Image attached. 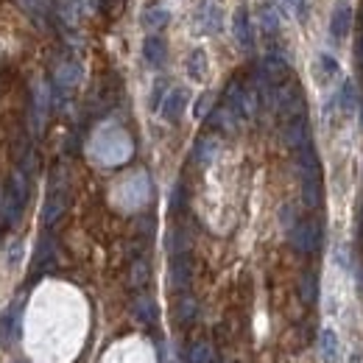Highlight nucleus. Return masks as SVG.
Segmentation results:
<instances>
[{"label":"nucleus","instance_id":"1","mask_svg":"<svg viewBox=\"0 0 363 363\" xmlns=\"http://www.w3.org/2000/svg\"><path fill=\"white\" fill-rule=\"evenodd\" d=\"M268 104H271V107L277 109V115H282L285 121L305 115V95H302V90H299L294 81H285V84L271 87Z\"/></svg>","mask_w":363,"mask_h":363},{"label":"nucleus","instance_id":"10","mask_svg":"<svg viewBox=\"0 0 363 363\" xmlns=\"http://www.w3.org/2000/svg\"><path fill=\"white\" fill-rule=\"evenodd\" d=\"M78 78H81V67L76 62H62L53 73V87L56 93H70L78 84Z\"/></svg>","mask_w":363,"mask_h":363},{"label":"nucleus","instance_id":"30","mask_svg":"<svg viewBox=\"0 0 363 363\" xmlns=\"http://www.w3.org/2000/svg\"><path fill=\"white\" fill-rule=\"evenodd\" d=\"M285 6V11H291L296 20H305L308 17V3L305 0H280Z\"/></svg>","mask_w":363,"mask_h":363},{"label":"nucleus","instance_id":"27","mask_svg":"<svg viewBox=\"0 0 363 363\" xmlns=\"http://www.w3.org/2000/svg\"><path fill=\"white\" fill-rule=\"evenodd\" d=\"M149 277H151L149 263H146V260H137V263L132 266V285H135V288H143V285L149 282Z\"/></svg>","mask_w":363,"mask_h":363},{"label":"nucleus","instance_id":"21","mask_svg":"<svg viewBox=\"0 0 363 363\" xmlns=\"http://www.w3.org/2000/svg\"><path fill=\"white\" fill-rule=\"evenodd\" d=\"M322 198H324V193H322V177L302 179V201H305V207L316 210V207H322Z\"/></svg>","mask_w":363,"mask_h":363},{"label":"nucleus","instance_id":"31","mask_svg":"<svg viewBox=\"0 0 363 363\" xmlns=\"http://www.w3.org/2000/svg\"><path fill=\"white\" fill-rule=\"evenodd\" d=\"M163 98H165V81L160 78V81L154 84V95H151V107H154V109H160V104H163Z\"/></svg>","mask_w":363,"mask_h":363},{"label":"nucleus","instance_id":"20","mask_svg":"<svg viewBox=\"0 0 363 363\" xmlns=\"http://www.w3.org/2000/svg\"><path fill=\"white\" fill-rule=\"evenodd\" d=\"M350 25H352V8L350 6H338L330 17V34L336 39H344L350 34Z\"/></svg>","mask_w":363,"mask_h":363},{"label":"nucleus","instance_id":"16","mask_svg":"<svg viewBox=\"0 0 363 363\" xmlns=\"http://www.w3.org/2000/svg\"><path fill=\"white\" fill-rule=\"evenodd\" d=\"M187 76L193 78V81H204L207 78V70H210V59H207V50L204 48H196V50H190V56H187Z\"/></svg>","mask_w":363,"mask_h":363},{"label":"nucleus","instance_id":"22","mask_svg":"<svg viewBox=\"0 0 363 363\" xmlns=\"http://www.w3.org/2000/svg\"><path fill=\"white\" fill-rule=\"evenodd\" d=\"M210 123H212L215 129H221V132H235V126L240 123V118H238L229 107H218V109L210 115Z\"/></svg>","mask_w":363,"mask_h":363},{"label":"nucleus","instance_id":"29","mask_svg":"<svg viewBox=\"0 0 363 363\" xmlns=\"http://www.w3.org/2000/svg\"><path fill=\"white\" fill-rule=\"evenodd\" d=\"M319 70H322L324 76H338V62H336V56L319 53Z\"/></svg>","mask_w":363,"mask_h":363},{"label":"nucleus","instance_id":"11","mask_svg":"<svg viewBox=\"0 0 363 363\" xmlns=\"http://www.w3.org/2000/svg\"><path fill=\"white\" fill-rule=\"evenodd\" d=\"M319 355H322V361L324 363H338L341 361V341H338L336 330L324 327V330L319 333Z\"/></svg>","mask_w":363,"mask_h":363},{"label":"nucleus","instance_id":"26","mask_svg":"<svg viewBox=\"0 0 363 363\" xmlns=\"http://www.w3.org/2000/svg\"><path fill=\"white\" fill-rule=\"evenodd\" d=\"M187 363H212V347L210 344H193L187 352Z\"/></svg>","mask_w":363,"mask_h":363},{"label":"nucleus","instance_id":"18","mask_svg":"<svg viewBox=\"0 0 363 363\" xmlns=\"http://www.w3.org/2000/svg\"><path fill=\"white\" fill-rule=\"evenodd\" d=\"M132 313H135V319L140 322V324H146V327H151L154 322H157V302L151 299V296H137L135 299V305H132Z\"/></svg>","mask_w":363,"mask_h":363},{"label":"nucleus","instance_id":"8","mask_svg":"<svg viewBox=\"0 0 363 363\" xmlns=\"http://www.w3.org/2000/svg\"><path fill=\"white\" fill-rule=\"evenodd\" d=\"M193 282V263L184 254H174V263H171V288L174 291H187Z\"/></svg>","mask_w":363,"mask_h":363},{"label":"nucleus","instance_id":"12","mask_svg":"<svg viewBox=\"0 0 363 363\" xmlns=\"http://www.w3.org/2000/svg\"><path fill=\"white\" fill-rule=\"evenodd\" d=\"M257 28L266 34V36H274L280 31V11L274 3H257Z\"/></svg>","mask_w":363,"mask_h":363},{"label":"nucleus","instance_id":"15","mask_svg":"<svg viewBox=\"0 0 363 363\" xmlns=\"http://www.w3.org/2000/svg\"><path fill=\"white\" fill-rule=\"evenodd\" d=\"M296 165H299V177L302 179H316L322 177V165H319V157L310 146L299 149V157H296Z\"/></svg>","mask_w":363,"mask_h":363},{"label":"nucleus","instance_id":"6","mask_svg":"<svg viewBox=\"0 0 363 363\" xmlns=\"http://www.w3.org/2000/svg\"><path fill=\"white\" fill-rule=\"evenodd\" d=\"M64 207H67V190H64V184L50 182V193H48L45 210H42V221H45V226H53V224L62 218Z\"/></svg>","mask_w":363,"mask_h":363},{"label":"nucleus","instance_id":"7","mask_svg":"<svg viewBox=\"0 0 363 363\" xmlns=\"http://www.w3.org/2000/svg\"><path fill=\"white\" fill-rule=\"evenodd\" d=\"M184 109H187V90H182V87L168 90L165 98H163V104H160V115H163L168 123H177Z\"/></svg>","mask_w":363,"mask_h":363},{"label":"nucleus","instance_id":"5","mask_svg":"<svg viewBox=\"0 0 363 363\" xmlns=\"http://www.w3.org/2000/svg\"><path fill=\"white\" fill-rule=\"evenodd\" d=\"M282 140H285V146H288V149H294V151H299V149L310 146V123H308V118H305V115L291 118V121L285 123Z\"/></svg>","mask_w":363,"mask_h":363},{"label":"nucleus","instance_id":"23","mask_svg":"<svg viewBox=\"0 0 363 363\" xmlns=\"http://www.w3.org/2000/svg\"><path fill=\"white\" fill-rule=\"evenodd\" d=\"M299 296H302L305 305H313L319 299V280H316L313 271H305L302 274V280H299Z\"/></svg>","mask_w":363,"mask_h":363},{"label":"nucleus","instance_id":"33","mask_svg":"<svg viewBox=\"0 0 363 363\" xmlns=\"http://www.w3.org/2000/svg\"><path fill=\"white\" fill-rule=\"evenodd\" d=\"M358 56H361V62H363V36L358 39Z\"/></svg>","mask_w":363,"mask_h":363},{"label":"nucleus","instance_id":"9","mask_svg":"<svg viewBox=\"0 0 363 363\" xmlns=\"http://www.w3.org/2000/svg\"><path fill=\"white\" fill-rule=\"evenodd\" d=\"M143 56L151 67H163L165 64V56H168V42L160 36V34H149L143 39Z\"/></svg>","mask_w":363,"mask_h":363},{"label":"nucleus","instance_id":"19","mask_svg":"<svg viewBox=\"0 0 363 363\" xmlns=\"http://www.w3.org/2000/svg\"><path fill=\"white\" fill-rule=\"evenodd\" d=\"M198 28L204 34H218L221 31V8L215 3H204L198 11Z\"/></svg>","mask_w":363,"mask_h":363},{"label":"nucleus","instance_id":"28","mask_svg":"<svg viewBox=\"0 0 363 363\" xmlns=\"http://www.w3.org/2000/svg\"><path fill=\"white\" fill-rule=\"evenodd\" d=\"M212 98H215L212 93H201V95H198V101H196V107H193V115H196L198 121L207 118V112L212 109Z\"/></svg>","mask_w":363,"mask_h":363},{"label":"nucleus","instance_id":"25","mask_svg":"<svg viewBox=\"0 0 363 363\" xmlns=\"http://www.w3.org/2000/svg\"><path fill=\"white\" fill-rule=\"evenodd\" d=\"M355 98H358V95H355V84H352V81H344V84H341V93H338V98H336L344 115H350V112L355 109V104H358Z\"/></svg>","mask_w":363,"mask_h":363},{"label":"nucleus","instance_id":"3","mask_svg":"<svg viewBox=\"0 0 363 363\" xmlns=\"http://www.w3.org/2000/svg\"><path fill=\"white\" fill-rule=\"evenodd\" d=\"M25 201H28V182L22 174H14L6 184V221L8 224H17V218L25 210Z\"/></svg>","mask_w":363,"mask_h":363},{"label":"nucleus","instance_id":"13","mask_svg":"<svg viewBox=\"0 0 363 363\" xmlns=\"http://www.w3.org/2000/svg\"><path fill=\"white\" fill-rule=\"evenodd\" d=\"M20 319H22V305H20V302L11 305V308L3 313V319H0V333H3V341H6V344L20 338Z\"/></svg>","mask_w":363,"mask_h":363},{"label":"nucleus","instance_id":"14","mask_svg":"<svg viewBox=\"0 0 363 363\" xmlns=\"http://www.w3.org/2000/svg\"><path fill=\"white\" fill-rule=\"evenodd\" d=\"M168 20H171V11L165 8V6H160V3H154V6H149L143 14H140V25L146 28V31H160V28H165L168 25Z\"/></svg>","mask_w":363,"mask_h":363},{"label":"nucleus","instance_id":"2","mask_svg":"<svg viewBox=\"0 0 363 363\" xmlns=\"http://www.w3.org/2000/svg\"><path fill=\"white\" fill-rule=\"evenodd\" d=\"M288 238H291V246H294L299 254H313V252H319V246H322V240H324V229H322L319 221L308 218V221L294 224Z\"/></svg>","mask_w":363,"mask_h":363},{"label":"nucleus","instance_id":"24","mask_svg":"<svg viewBox=\"0 0 363 363\" xmlns=\"http://www.w3.org/2000/svg\"><path fill=\"white\" fill-rule=\"evenodd\" d=\"M198 316V302L193 296H182L179 305H177V322L179 324H193Z\"/></svg>","mask_w":363,"mask_h":363},{"label":"nucleus","instance_id":"32","mask_svg":"<svg viewBox=\"0 0 363 363\" xmlns=\"http://www.w3.org/2000/svg\"><path fill=\"white\" fill-rule=\"evenodd\" d=\"M182 198H184V190H182V184H177V190H174V196H171V210H179Z\"/></svg>","mask_w":363,"mask_h":363},{"label":"nucleus","instance_id":"4","mask_svg":"<svg viewBox=\"0 0 363 363\" xmlns=\"http://www.w3.org/2000/svg\"><path fill=\"white\" fill-rule=\"evenodd\" d=\"M232 36L240 50H246V53L254 50V25H252L249 8H243V6L235 8V14H232Z\"/></svg>","mask_w":363,"mask_h":363},{"label":"nucleus","instance_id":"17","mask_svg":"<svg viewBox=\"0 0 363 363\" xmlns=\"http://www.w3.org/2000/svg\"><path fill=\"white\" fill-rule=\"evenodd\" d=\"M215 154H218V137L204 135V137H198V140H196V146H193V163H198V165H210V163L215 160Z\"/></svg>","mask_w":363,"mask_h":363}]
</instances>
